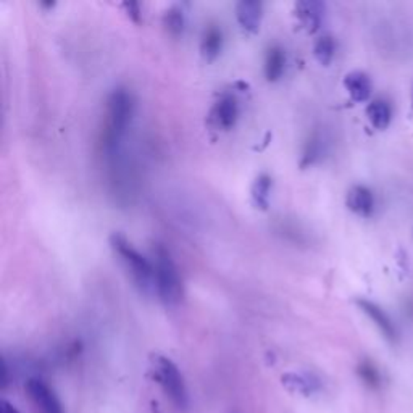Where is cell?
I'll list each match as a JSON object with an SVG mask.
<instances>
[{"label": "cell", "mask_w": 413, "mask_h": 413, "mask_svg": "<svg viewBox=\"0 0 413 413\" xmlns=\"http://www.w3.org/2000/svg\"><path fill=\"white\" fill-rule=\"evenodd\" d=\"M132 113H134V100L126 89L118 87L108 96L100 134V146L107 157H113L115 152H118V147L131 123Z\"/></svg>", "instance_id": "6da1fadb"}, {"label": "cell", "mask_w": 413, "mask_h": 413, "mask_svg": "<svg viewBox=\"0 0 413 413\" xmlns=\"http://www.w3.org/2000/svg\"><path fill=\"white\" fill-rule=\"evenodd\" d=\"M110 245L118 257H120L125 268L130 272L132 281L141 289V292L150 294L152 291H155L154 263H150L144 255L137 252L130 240L120 233H113L110 236Z\"/></svg>", "instance_id": "7a4b0ae2"}, {"label": "cell", "mask_w": 413, "mask_h": 413, "mask_svg": "<svg viewBox=\"0 0 413 413\" xmlns=\"http://www.w3.org/2000/svg\"><path fill=\"white\" fill-rule=\"evenodd\" d=\"M154 258L155 291L166 306H176L183 299V281L179 278L178 268L164 245H157Z\"/></svg>", "instance_id": "3957f363"}, {"label": "cell", "mask_w": 413, "mask_h": 413, "mask_svg": "<svg viewBox=\"0 0 413 413\" xmlns=\"http://www.w3.org/2000/svg\"><path fill=\"white\" fill-rule=\"evenodd\" d=\"M155 378L159 380L160 386L164 387L165 394L170 397V401L178 407V409H186L188 407V391L183 380V375L178 370L170 358L166 357H155L154 360Z\"/></svg>", "instance_id": "277c9868"}, {"label": "cell", "mask_w": 413, "mask_h": 413, "mask_svg": "<svg viewBox=\"0 0 413 413\" xmlns=\"http://www.w3.org/2000/svg\"><path fill=\"white\" fill-rule=\"evenodd\" d=\"M26 394L39 413H65L52 387L39 378H31L26 383Z\"/></svg>", "instance_id": "5b68a950"}, {"label": "cell", "mask_w": 413, "mask_h": 413, "mask_svg": "<svg viewBox=\"0 0 413 413\" xmlns=\"http://www.w3.org/2000/svg\"><path fill=\"white\" fill-rule=\"evenodd\" d=\"M296 18L308 34L317 33L324 17V3L317 0H301L294 7Z\"/></svg>", "instance_id": "8992f818"}, {"label": "cell", "mask_w": 413, "mask_h": 413, "mask_svg": "<svg viewBox=\"0 0 413 413\" xmlns=\"http://www.w3.org/2000/svg\"><path fill=\"white\" fill-rule=\"evenodd\" d=\"M239 116V105L238 100L233 96H225L215 103V107L211 108L210 121L218 128V130L228 131L236 125Z\"/></svg>", "instance_id": "52a82bcc"}, {"label": "cell", "mask_w": 413, "mask_h": 413, "mask_svg": "<svg viewBox=\"0 0 413 413\" xmlns=\"http://www.w3.org/2000/svg\"><path fill=\"white\" fill-rule=\"evenodd\" d=\"M236 17L244 31L255 34L262 23L263 3L257 2V0H243L236 5Z\"/></svg>", "instance_id": "ba28073f"}, {"label": "cell", "mask_w": 413, "mask_h": 413, "mask_svg": "<svg viewBox=\"0 0 413 413\" xmlns=\"http://www.w3.org/2000/svg\"><path fill=\"white\" fill-rule=\"evenodd\" d=\"M358 307H360L363 312H365L367 317H370V319L373 323L376 324L378 329L383 333V336H385L387 341L394 342L397 339V331H396V326L394 323L391 322V318L387 317L385 310L381 307H378L376 304H373L370 301H365V299H360V301L357 302Z\"/></svg>", "instance_id": "9c48e42d"}, {"label": "cell", "mask_w": 413, "mask_h": 413, "mask_svg": "<svg viewBox=\"0 0 413 413\" xmlns=\"http://www.w3.org/2000/svg\"><path fill=\"white\" fill-rule=\"evenodd\" d=\"M346 204L349 210L358 216H370L375 210V197L365 186H353L347 193Z\"/></svg>", "instance_id": "30bf717a"}, {"label": "cell", "mask_w": 413, "mask_h": 413, "mask_svg": "<svg viewBox=\"0 0 413 413\" xmlns=\"http://www.w3.org/2000/svg\"><path fill=\"white\" fill-rule=\"evenodd\" d=\"M344 87L353 102H365L371 94L370 76L363 71H352L344 78Z\"/></svg>", "instance_id": "8fae6325"}, {"label": "cell", "mask_w": 413, "mask_h": 413, "mask_svg": "<svg viewBox=\"0 0 413 413\" xmlns=\"http://www.w3.org/2000/svg\"><path fill=\"white\" fill-rule=\"evenodd\" d=\"M221 47H223V33L218 26L210 24L205 28L200 41V53L206 62H213L220 55Z\"/></svg>", "instance_id": "7c38bea8"}, {"label": "cell", "mask_w": 413, "mask_h": 413, "mask_svg": "<svg viewBox=\"0 0 413 413\" xmlns=\"http://www.w3.org/2000/svg\"><path fill=\"white\" fill-rule=\"evenodd\" d=\"M284 68H286V53L279 46H272L265 57V76L270 82L281 80Z\"/></svg>", "instance_id": "4fadbf2b"}, {"label": "cell", "mask_w": 413, "mask_h": 413, "mask_svg": "<svg viewBox=\"0 0 413 413\" xmlns=\"http://www.w3.org/2000/svg\"><path fill=\"white\" fill-rule=\"evenodd\" d=\"M367 116L370 120L371 126L376 130H386L391 125L392 112L389 103L385 100H373L370 105L367 107Z\"/></svg>", "instance_id": "5bb4252c"}, {"label": "cell", "mask_w": 413, "mask_h": 413, "mask_svg": "<svg viewBox=\"0 0 413 413\" xmlns=\"http://www.w3.org/2000/svg\"><path fill=\"white\" fill-rule=\"evenodd\" d=\"M272 186H273V179L270 178L268 175H258L257 179L254 181L252 184V200L257 209L267 210L268 204H270V193H272Z\"/></svg>", "instance_id": "9a60e30c"}, {"label": "cell", "mask_w": 413, "mask_h": 413, "mask_svg": "<svg viewBox=\"0 0 413 413\" xmlns=\"http://www.w3.org/2000/svg\"><path fill=\"white\" fill-rule=\"evenodd\" d=\"M323 152H324V139L318 131H315L306 142V147H304L302 160H301L302 168H307V166L313 165L315 161H318L322 159Z\"/></svg>", "instance_id": "2e32d148"}, {"label": "cell", "mask_w": 413, "mask_h": 413, "mask_svg": "<svg viewBox=\"0 0 413 413\" xmlns=\"http://www.w3.org/2000/svg\"><path fill=\"white\" fill-rule=\"evenodd\" d=\"M334 52H336V44H334L331 36H322L315 42L313 53L319 65L328 67L333 62Z\"/></svg>", "instance_id": "e0dca14e"}, {"label": "cell", "mask_w": 413, "mask_h": 413, "mask_svg": "<svg viewBox=\"0 0 413 413\" xmlns=\"http://www.w3.org/2000/svg\"><path fill=\"white\" fill-rule=\"evenodd\" d=\"M164 26L171 36L178 37L184 31V15L179 7H171L164 15Z\"/></svg>", "instance_id": "ac0fdd59"}, {"label": "cell", "mask_w": 413, "mask_h": 413, "mask_svg": "<svg viewBox=\"0 0 413 413\" xmlns=\"http://www.w3.org/2000/svg\"><path fill=\"white\" fill-rule=\"evenodd\" d=\"M358 376H360L362 381L370 387H378L381 383L380 371H378L376 367L370 362L360 363V367H358Z\"/></svg>", "instance_id": "d6986e66"}, {"label": "cell", "mask_w": 413, "mask_h": 413, "mask_svg": "<svg viewBox=\"0 0 413 413\" xmlns=\"http://www.w3.org/2000/svg\"><path fill=\"white\" fill-rule=\"evenodd\" d=\"M123 7H125L128 17H130L132 21H136V23L141 21V7H139V3L126 2V3H123Z\"/></svg>", "instance_id": "ffe728a7"}, {"label": "cell", "mask_w": 413, "mask_h": 413, "mask_svg": "<svg viewBox=\"0 0 413 413\" xmlns=\"http://www.w3.org/2000/svg\"><path fill=\"white\" fill-rule=\"evenodd\" d=\"M2 407H0V413H19L15 407L10 404V402L7 401H2V404H0Z\"/></svg>", "instance_id": "44dd1931"}, {"label": "cell", "mask_w": 413, "mask_h": 413, "mask_svg": "<svg viewBox=\"0 0 413 413\" xmlns=\"http://www.w3.org/2000/svg\"><path fill=\"white\" fill-rule=\"evenodd\" d=\"M412 102H413V96H412Z\"/></svg>", "instance_id": "7402d4cb"}]
</instances>
